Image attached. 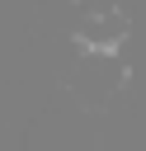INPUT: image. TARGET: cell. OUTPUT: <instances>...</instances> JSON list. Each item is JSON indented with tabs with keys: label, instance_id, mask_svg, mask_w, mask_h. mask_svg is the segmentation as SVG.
<instances>
[{
	"label": "cell",
	"instance_id": "6da1fadb",
	"mask_svg": "<svg viewBox=\"0 0 146 151\" xmlns=\"http://www.w3.org/2000/svg\"><path fill=\"white\" fill-rule=\"evenodd\" d=\"M122 80H127V61H122L118 47H80L75 61H71V90L89 109L113 104V94L122 90Z\"/></svg>",
	"mask_w": 146,
	"mask_h": 151
},
{
	"label": "cell",
	"instance_id": "7a4b0ae2",
	"mask_svg": "<svg viewBox=\"0 0 146 151\" xmlns=\"http://www.w3.org/2000/svg\"><path fill=\"white\" fill-rule=\"evenodd\" d=\"M132 38V19L122 9H99V14H85L75 24V42L80 47H122Z\"/></svg>",
	"mask_w": 146,
	"mask_h": 151
}]
</instances>
